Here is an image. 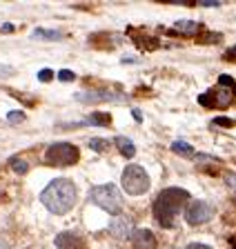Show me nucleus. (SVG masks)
Here are the masks:
<instances>
[{"label":"nucleus","mask_w":236,"mask_h":249,"mask_svg":"<svg viewBox=\"0 0 236 249\" xmlns=\"http://www.w3.org/2000/svg\"><path fill=\"white\" fill-rule=\"evenodd\" d=\"M0 249H9V245H7L5 240H0Z\"/></svg>","instance_id":"25"},{"label":"nucleus","mask_w":236,"mask_h":249,"mask_svg":"<svg viewBox=\"0 0 236 249\" xmlns=\"http://www.w3.org/2000/svg\"><path fill=\"white\" fill-rule=\"evenodd\" d=\"M52 78H54L52 69H40V71H38V80H42V83H49Z\"/></svg>","instance_id":"20"},{"label":"nucleus","mask_w":236,"mask_h":249,"mask_svg":"<svg viewBox=\"0 0 236 249\" xmlns=\"http://www.w3.org/2000/svg\"><path fill=\"white\" fill-rule=\"evenodd\" d=\"M90 147L94 151H105L107 147H109V142H107V140H103V138H91L90 140Z\"/></svg>","instance_id":"16"},{"label":"nucleus","mask_w":236,"mask_h":249,"mask_svg":"<svg viewBox=\"0 0 236 249\" xmlns=\"http://www.w3.org/2000/svg\"><path fill=\"white\" fill-rule=\"evenodd\" d=\"M200 5H203V7H218L220 2H218V0H203Z\"/></svg>","instance_id":"24"},{"label":"nucleus","mask_w":236,"mask_h":249,"mask_svg":"<svg viewBox=\"0 0 236 249\" xmlns=\"http://www.w3.org/2000/svg\"><path fill=\"white\" fill-rule=\"evenodd\" d=\"M14 73V69L7 67V65H0V78H5V76H11Z\"/></svg>","instance_id":"22"},{"label":"nucleus","mask_w":236,"mask_h":249,"mask_svg":"<svg viewBox=\"0 0 236 249\" xmlns=\"http://www.w3.org/2000/svg\"><path fill=\"white\" fill-rule=\"evenodd\" d=\"M131 243H134V249H156V245H158L156 236L149 229H134Z\"/></svg>","instance_id":"10"},{"label":"nucleus","mask_w":236,"mask_h":249,"mask_svg":"<svg viewBox=\"0 0 236 249\" xmlns=\"http://www.w3.org/2000/svg\"><path fill=\"white\" fill-rule=\"evenodd\" d=\"M34 36L42 38V40H60L63 34H60V31H52V29H36L34 31Z\"/></svg>","instance_id":"13"},{"label":"nucleus","mask_w":236,"mask_h":249,"mask_svg":"<svg viewBox=\"0 0 236 249\" xmlns=\"http://www.w3.org/2000/svg\"><path fill=\"white\" fill-rule=\"evenodd\" d=\"M172 151H174V154H181V156H194L192 145H187L185 140H176V142L172 145Z\"/></svg>","instance_id":"14"},{"label":"nucleus","mask_w":236,"mask_h":249,"mask_svg":"<svg viewBox=\"0 0 236 249\" xmlns=\"http://www.w3.org/2000/svg\"><path fill=\"white\" fill-rule=\"evenodd\" d=\"M22 118H25V116H22L20 111H11V114L7 116V120H9V123H20Z\"/></svg>","instance_id":"21"},{"label":"nucleus","mask_w":236,"mask_h":249,"mask_svg":"<svg viewBox=\"0 0 236 249\" xmlns=\"http://www.w3.org/2000/svg\"><path fill=\"white\" fill-rule=\"evenodd\" d=\"M49 165H58V167H67L80 158V151L76 145H69V142H54L52 147L45 154Z\"/></svg>","instance_id":"5"},{"label":"nucleus","mask_w":236,"mask_h":249,"mask_svg":"<svg viewBox=\"0 0 236 249\" xmlns=\"http://www.w3.org/2000/svg\"><path fill=\"white\" fill-rule=\"evenodd\" d=\"M212 216H214V207L205 200H194L187 207V212H185V218H187L189 225H203V223H207Z\"/></svg>","instance_id":"6"},{"label":"nucleus","mask_w":236,"mask_h":249,"mask_svg":"<svg viewBox=\"0 0 236 249\" xmlns=\"http://www.w3.org/2000/svg\"><path fill=\"white\" fill-rule=\"evenodd\" d=\"M189 202V194L181 187H167L158 194L156 202H154V216H156L161 227H174L176 225V216L181 209Z\"/></svg>","instance_id":"2"},{"label":"nucleus","mask_w":236,"mask_h":249,"mask_svg":"<svg viewBox=\"0 0 236 249\" xmlns=\"http://www.w3.org/2000/svg\"><path fill=\"white\" fill-rule=\"evenodd\" d=\"M90 198L98 205V207H103L105 212H109L111 216H121L123 196H121V192H118L114 185H96V187H91Z\"/></svg>","instance_id":"3"},{"label":"nucleus","mask_w":236,"mask_h":249,"mask_svg":"<svg viewBox=\"0 0 236 249\" xmlns=\"http://www.w3.org/2000/svg\"><path fill=\"white\" fill-rule=\"evenodd\" d=\"M185 249H212V247H207V245H200V243H192V245H187Z\"/></svg>","instance_id":"23"},{"label":"nucleus","mask_w":236,"mask_h":249,"mask_svg":"<svg viewBox=\"0 0 236 249\" xmlns=\"http://www.w3.org/2000/svg\"><path fill=\"white\" fill-rule=\"evenodd\" d=\"M232 249H236V243H234V245H232Z\"/></svg>","instance_id":"26"},{"label":"nucleus","mask_w":236,"mask_h":249,"mask_svg":"<svg viewBox=\"0 0 236 249\" xmlns=\"http://www.w3.org/2000/svg\"><path fill=\"white\" fill-rule=\"evenodd\" d=\"M56 247L58 249H87V243H85L83 236L73 231H63L56 236Z\"/></svg>","instance_id":"8"},{"label":"nucleus","mask_w":236,"mask_h":249,"mask_svg":"<svg viewBox=\"0 0 236 249\" xmlns=\"http://www.w3.org/2000/svg\"><path fill=\"white\" fill-rule=\"evenodd\" d=\"M56 76H58V80H63V83H69V80H73V78H76V73H73L72 69H60Z\"/></svg>","instance_id":"18"},{"label":"nucleus","mask_w":236,"mask_h":249,"mask_svg":"<svg viewBox=\"0 0 236 249\" xmlns=\"http://www.w3.org/2000/svg\"><path fill=\"white\" fill-rule=\"evenodd\" d=\"M76 100H80V103H123L125 100V96H121V93H114V91H80L76 93Z\"/></svg>","instance_id":"7"},{"label":"nucleus","mask_w":236,"mask_h":249,"mask_svg":"<svg viewBox=\"0 0 236 249\" xmlns=\"http://www.w3.org/2000/svg\"><path fill=\"white\" fill-rule=\"evenodd\" d=\"M174 29L183 31V34H196V31L200 29V25L199 22H194V20H179L176 25H174Z\"/></svg>","instance_id":"12"},{"label":"nucleus","mask_w":236,"mask_h":249,"mask_svg":"<svg viewBox=\"0 0 236 249\" xmlns=\"http://www.w3.org/2000/svg\"><path fill=\"white\" fill-rule=\"evenodd\" d=\"M212 124H220V127H234V120L232 118H225V116H218V118H214L212 120Z\"/></svg>","instance_id":"19"},{"label":"nucleus","mask_w":236,"mask_h":249,"mask_svg":"<svg viewBox=\"0 0 236 249\" xmlns=\"http://www.w3.org/2000/svg\"><path fill=\"white\" fill-rule=\"evenodd\" d=\"M76 200H78V189H76V185H73L72 180H67V178H56V180H52L40 194V202L52 213H58V216H60V213H67L69 209L76 205Z\"/></svg>","instance_id":"1"},{"label":"nucleus","mask_w":236,"mask_h":249,"mask_svg":"<svg viewBox=\"0 0 236 249\" xmlns=\"http://www.w3.org/2000/svg\"><path fill=\"white\" fill-rule=\"evenodd\" d=\"M123 189H125L129 196L145 194L147 189H149V176H147V171L138 165H129L123 171Z\"/></svg>","instance_id":"4"},{"label":"nucleus","mask_w":236,"mask_h":249,"mask_svg":"<svg viewBox=\"0 0 236 249\" xmlns=\"http://www.w3.org/2000/svg\"><path fill=\"white\" fill-rule=\"evenodd\" d=\"M109 231L116 238H127V236L134 233V223L127 216H114V220L109 223Z\"/></svg>","instance_id":"9"},{"label":"nucleus","mask_w":236,"mask_h":249,"mask_svg":"<svg viewBox=\"0 0 236 249\" xmlns=\"http://www.w3.org/2000/svg\"><path fill=\"white\" fill-rule=\"evenodd\" d=\"M87 123H91V124H109L111 123V116L109 114H103V111H96V114H91L90 118H87Z\"/></svg>","instance_id":"15"},{"label":"nucleus","mask_w":236,"mask_h":249,"mask_svg":"<svg viewBox=\"0 0 236 249\" xmlns=\"http://www.w3.org/2000/svg\"><path fill=\"white\" fill-rule=\"evenodd\" d=\"M11 169L16 171V174H25V171H27V162L22 160V158H14V160H11Z\"/></svg>","instance_id":"17"},{"label":"nucleus","mask_w":236,"mask_h":249,"mask_svg":"<svg viewBox=\"0 0 236 249\" xmlns=\"http://www.w3.org/2000/svg\"><path fill=\"white\" fill-rule=\"evenodd\" d=\"M114 142H116L118 151H121L125 158H134V154H136V147H134V142H131L129 138H125V136H118Z\"/></svg>","instance_id":"11"}]
</instances>
